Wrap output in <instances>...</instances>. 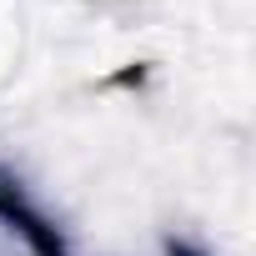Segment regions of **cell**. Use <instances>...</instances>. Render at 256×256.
<instances>
[{"label":"cell","mask_w":256,"mask_h":256,"mask_svg":"<svg viewBox=\"0 0 256 256\" xmlns=\"http://www.w3.org/2000/svg\"><path fill=\"white\" fill-rule=\"evenodd\" d=\"M166 251H171V256H206V251H191V246H186V241H171V246H166Z\"/></svg>","instance_id":"6da1fadb"}]
</instances>
